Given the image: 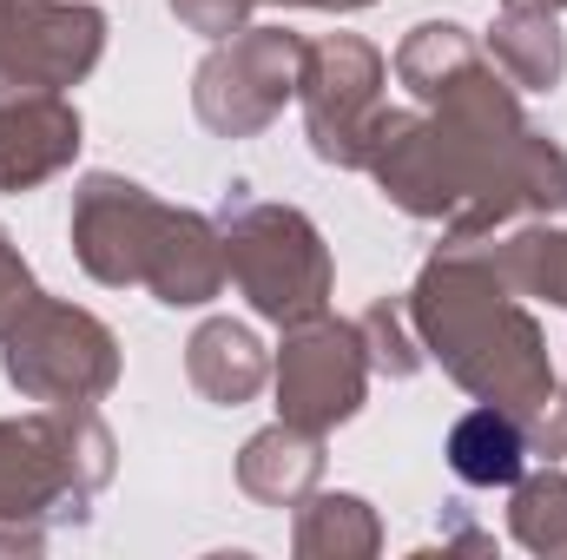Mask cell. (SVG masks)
Returning <instances> with one entry per match:
<instances>
[{
	"instance_id": "5",
	"label": "cell",
	"mask_w": 567,
	"mask_h": 560,
	"mask_svg": "<svg viewBox=\"0 0 567 560\" xmlns=\"http://www.w3.org/2000/svg\"><path fill=\"white\" fill-rule=\"evenodd\" d=\"M310 73H303V100H310V139L317 158H337V165H363L370 158V133L383 126L377 120V53L363 40H323V46H303Z\"/></svg>"
},
{
	"instance_id": "8",
	"label": "cell",
	"mask_w": 567,
	"mask_h": 560,
	"mask_svg": "<svg viewBox=\"0 0 567 560\" xmlns=\"http://www.w3.org/2000/svg\"><path fill=\"white\" fill-rule=\"evenodd\" d=\"M80 145V120L53 100H20L0 113V185H33L66 165Z\"/></svg>"
},
{
	"instance_id": "4",
	"label": "cell",
	"mask_w": 567,
	"mask_h": 560,
	"mask_svg": "<svg viewBox=\"0 0 567 560\" xmlns=\"http://www.w3.org/2000/svg\"><path fill=\"white\" fill-rule=\"evenodd\" d=\"M7 376L40 403H86L113 383V336L66 303H33V317L7 336Z\"/></svg>"
},
{
	"instance_id": "9",
	"label": "cell",
	"mask_w": 567,
	"mask_h": 560,
	"mask_svg": "<svg viewBox=\"0 0 567 560\" xmlns=\"http://www.w3.org/2000/svg\"><path fill=\"white\" fill-rule=\"evenodd\" d=\"M192 383L218 403H245L265 383V356L238 323H205L198 343H192Z\"/></svg>"
},
{
	"instance_id": "13",
	"label": "cell",
	"mask_w": 567,
	"mask_h": 560,
	"mask_svg": "<svg viewBox=\"0 0 567 560\" xmlns=\"http://www.w3.org/2000/svg\"><path fill=\"white\" fill-rule=\"evenodd\" d=\"M27 303H33V283H27V265H20V258L7 251V231H0V323H7V317H20Z\"/></svg>"
},
{
	"instance_id": "11",
	"label": "cell",
	"mask_w": 567,
	"mask_h": 560,
	"mask_svg": "<svg viewBox=\"0 0 567 560\" xmlns=\"http://www.w3.org/2000/svg\"><path fill=\"white\" fill-rule=\"evenodd\" d=\"M495 60H502L522 86H555V80H561V33H555L548 7L515 0L508 20L495 27Z\"/></svg>"
},
{
	"instance_id": "6",
	"label": "cell",
	"mask_w": 567,
	"mask_h": 560,
	"mask_svg": "<svg viewBox=\"0 0 567 560\" xmlns=\"http://www.w3.org/2000/svg\"><path fill=\"white\" fill-rule=\"evenodd\" d=\"M297 60H303V46H297L290 33H251V40H238L231 53H218V60L198 73V113H205V126H218V133H251V126H265L284 106V93L297 86V80H290Z\"/></svg>"
},
{
	"instance_id": "10",
	"label": "cell",
	"mask_w": 567,
	"mask_h": 560,
	"mask_svg": "<svg viewBox=\"0 0 567 560\" xmlns=\"http://www.w3.org/2000/svg\"><path fill=\"white\" fill-rule=\"evenodd\" d=\"M449 455H455V475L462 481H482V488L515 481L522 475V428H515L508 409H475V416L449 435Z\"/></svg>"
},
{
	"instance_id": "1",
	"label": "cell",
	"mask_w": 567,
	"mask_h": 560,
	"mask_svg": "<svg viewBox=\"0 0 567 560\" xmlns=\"http://www.w3.org/2000/svg\"><path fill=\"white\" fill-rule=\"evenodd\" d=\"M73 238H80V258L93 265V278L152 283L158 303H205L225 278L205 218L165 211L140 185H120V178H86Z\"/></svg>"
},
{
	"instance_id": "12",
	"label": "cell",
	"mask_w": 567,
	"mask_h": 560,
	"mask_svg": "<svg viewBox=\"0 0 567 560\" xmlns=\"http://www.w3.org/2000/svg\"><path fill=\"white\" fill-rule=\"evenodd\" d=\"M310 475H317V442H303L297 422L258 435V442L245 448V488H251L258 501H290V495H303Z\"/></svg>"
},
{
	"instance_id": "7",
	"label": "cell",
	"mask_w": 567,
	"mask_h": 560,
	"mask_svg": "<svg viewBox=\"0 0 567 560\" xmlns=\"http://www.w3.org/2000/svg\"><path fill=\"white\" fill-rule=\"evenodd\" d=\"M278 390H284V416L297 428H330V422L357 416L363 403V356H357V336L337 330V323H317L303 330L278 363Z\"/></svg>"
},
{
	"instance_id": "3",
	"label": "cell",
	"mask_w": 567,
	"mask_h": 560,
	"mask_svg": "<svg viewBox=\"0 0 567 560\" xmlns=\"http://www.w3.org/2000/svg\"><path fill=\"white\" fill-rule=\"evenodd\" d=\"M225 265L251 290V303L278 323H310L323 310L330 265L317 251V231L297 211H245L225 238Z\"/></svg>"
},
{
	"instance_id": "15",
	"label": "cell",
	"mask_w": 567,
	"mask_h": 560,
	"mask_svg": "<svg viewBox=\"0 0 567 560\" xmlns=\"http://www.w3.org/2000/svg\"><path fill=\"white\" fill-rule=\"evenodd\" d=\"M535 7H567V0H535Z\"/></svg>"
},
{
	"instance_id": "14",
	"label": "cell",
	"mask_w": 567,
	"mask_h": 560,
	"mask_svg": "<svg viewBox=\"0 0 567 560\" xmlns=\"http://www.w3.org/2000/svg\"><path fill=\"white\" fill-rule=\"evenodd\" d=\"M172 7H178L192 27H212V33H218V27H225L231 13H245L251 0H172ZM317 7H357V0H317Z\"/></svg>"
},
{
	"instance_id": "2",
	"label": "cell",
	"mask_w": 567,
	"mask_h": 560,
	"mask_svg": "<svg viewBox=\"0 0 567 560\" xmlns=\"http://www.w3.org/2000/svg\"><path fill=\"white\" fill-rule=\"evenodd\" d=\"M416 317H423L435 356L482 396H495L502 409H548V363H542V336L522 310H508L502 290H468V265L455 258L449 271L435 265L416 290Z\"/></svg>"
}]
</instances>
